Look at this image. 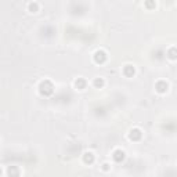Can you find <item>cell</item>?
I'll return each instance as SVG.
<instances>
[{
	"label": "cell",
	"instance_id": "cell-1",
	"mask_svg": "<svg viewBox=\"0 0 177 177\" xmlns=\"http://www.w3.org/2000/svg\"><path fill=\"white\" fill-rule=\"evenodd\" d=\"M39 89H40V93L43 95H50L51 93H53V84H51L49 80H44V82L40 83V86H39Z\"/></svg>",
	"mask_w": 177,
	"mask_h": 177
},
{
	"label": "cell",
	"instance_id": "cell-2",
	"mask_svg": "<svg viewBox=\"0 0 177 177\" xmlns=\"http://www.w3.org/2000/svg\"><path fill=\"white\" fill-rule=\"evenodd\" d=\"M105 60H107V54H105L104 51L100 50V51H97V53L94 54V61L97 64H102Z\"/></svg>",
	"mask_w": 177,
	"mask_h": 177
},
{
	"label": "cell",
	"instance_id": "cell-3",
	"mask_svg": "<svg viewBox=\"0 0 177 177\" xmlns=\"http://www.w3.org/2000/svg\"><path fill=\"white\" fill-rule=\"evenodd\" d=\"M112 158H114L115 162H122L125 159V152L122 151V150H116L114 152V155H112Z\"/></svg>",
	"mask_w": 177,
	"mask_h": 177
},
{
	"label": "cell",
	"instance_id": "cell-4",
	"mask_svg": "<svg viewBox=\"0 0 177 177\" xmlns=\"http://www.w3.org/2000/svg\"><path fill=\"white\" fill-rule=\"evenodd\" d=\"M140 139H141V132H140L139 129H134V130L130 132V140L137 141V140H140Z\"/></svg>",
	"mask_w": 177,
	"mask_h": 177
},
{
	"label": "cell",
	"instance_id": "cell-5",
	"mask_svg": "<svg viewBox=\"0 0 177 177\" xmlns=\"http://www.w3.org/2000/svg\"><path fill=\"white\" fill-rule=\"evenodd\" d=\"M123 73L126 76H133L134 75V68H133L132 65H126L125 69H123Z\"/></svg>",
	"mask_w": 177,
	"mask_h": 177
},
{
	"label": "cell",
	"instance_id": "cell-6",
	"mask_svg": "<svg viewBox=\"0 0 177 177\" xmlns=\"http://www.w3.org/2000/svg\"><path fill=\"white\" fill-rule=\"evenodd\" d=\"M156 90H158L159 93H165L166 90H167V84L165 82H158V84H156Z\"/></svg>",
	"mask_w": 177,
	"mask_h": 177
},
{
	"label": "cell",
	"instance_id": "cell-7",
	"mask_svg": "<svg viewBox=\"0 0 177 177\" xmlns=\"http://www.w3.org/2000/svg\"><path fill=\"white\" fill-rule=\"evenodd\" d=\"M83 161H84L86 163H91V162L94 161L93 154H91V152H86V154H84V156H83Z\"/></svg>",
	"mask_w": 177,
	"mask_h": 177
},
{
	"label": "cell",
	"instance_id": "cell-8",
	"mask_svg": "<svg viewBox=\"0 0 177 177\" xmlns=\"http://www.w3.org/2000/svg\"><path fill=\"white\" fill-rule=\"evenodd\" d=\"M75 86L78 89H80V90H82V89L86 87V80H83V79H78V80L75 82Z\"/></svg>",
	"mask_w": 177,
	"mask_h": 177
},
{
	"label": "cell",
	"instance_id": "cell-9",
	"mask_svg": "<svg viewBox=\"0 0 177 177\" xmlns=\"http://www.w3.org/2000/svg\"><path fill=\"white\" fill-rule=\"evenodd\" d=\"M29 11H31V13H36V11H38V4H36V3H31V4H29Z\"/></svg>",
	"mask_w": 177,
	"mask_h": 177
},
{
	"label": "cell",
	"instance_id": "cell-10",
	"mask_svg": "<svg viewBox=\"0 0 177 177\" xmlns=\"http://www.w3.org/2000/svg\"><path fill=\"white\" fill-rule=\"evenodd\" d=\"M102 84H104V80H102V79H95L94 80L95 87H102Z\"/></svg>",
	"mask_w": 177,
	"mask_h": 177
},
{
	"label": "cell",
	"instance_id": "cell-11",
	"mask_svg": "<svg viewBox=\"0 0 177 177\" xmlns=\"http://www.w3.org/2000/svg\"><path fill=\"white\" fill-rule=\"evenodd\" d=\"M145 6H147V8H154V7H155V3H154V0H147Z\"/></svg>",
	"mask_w": 177,
	"mask_h": 177
},
{
	"label": "cell",
	"instance_id": "cell-12",
	"mask_svg": "<svg viewBox=\"0 0 177 177\" xmlns=\"http://www.w3.org/2000/svg\"><path fill=\"white\" fill-rule=\"evenodd\" d=\"M176 57V56H174V50H172L170 51V58H174Z\"/></svg>",
	"mask_w": 177,
	"mask_h": 177
},
{
	"label": "cell",
	"instance_id": "cell-13",
	"mask_svg": "<svg viewBox=\"0 0 177 177\" xmlns=\"http://www.w3.org/2000/svg\"><path fill=\"white\" fill-rule=\"evenodd\" d=\"M0 173H1V170H0Z\"/></svg>",
	"mask_w": 177,
	"mask_h": 177
}]
</instances>
